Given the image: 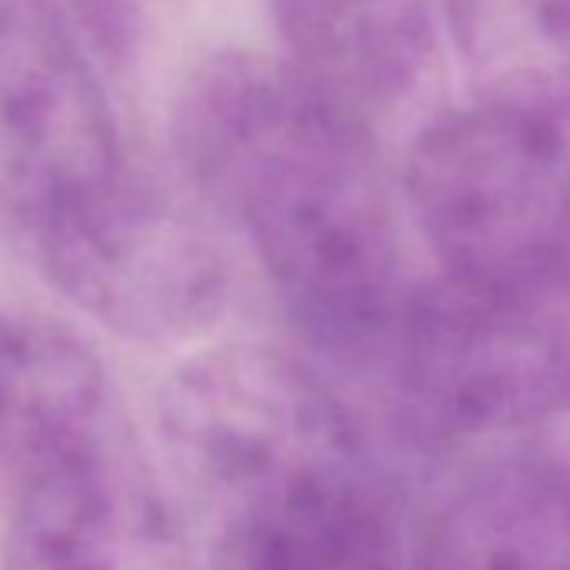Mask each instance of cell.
<instances>
[{
	"instance_id": "1",
	"label": "cell",
	"mask_w": 570,
	"mask_h": 570,
	"mask_svg": "<svg viewBox=\"0 0 570 570\" xmlns=\"http://www.w3.org/2000/svg\"><path fill=\"white\" fill-rule=\"evenodd\" d=\"M171 135L188 188L248 238L309 343L370 366L410 293L376 135L258 51L202 61Z\"/></svg>"
},
{
	"instance_id": "2",
	"label": "cell",
	"mask_w": 570,
	"mask_h": 570,
	"mask_svg": "<svg viewBox=\"0 0 570 570\" xmlns=\"http://www.w3.org/2000/svg\"><path fill=\"white\" fill-rule=\"evenodd\" d=\"M158 436L178 497L215 540L373 473L346 400L309 363L265 346L188 356L161 390Z\"/></svg>"
},
{
	"instance_id": "3",
	"label": "cell",
	"mask_w": 570,
	"mask_h": 570,
	"mask_svg": "<svg viewBox=\"0 0 570 570\" xmlns=\"http://www.w3.org/2000/svg\"><path fill=\"white\" fill-rule=\"evenodd\" d=\"M406 198L443 278L570 293V141L560 118L490 101L430 118L406 155Z\"/></svg>"
},
{
	"instance_id": "4",
	"label": "cell",
	"mask_w": 570,
	"mask_h": 570,
	"mask_svg": "<svg viewBox=\"0 0 570 570\" xmlns=\"http://www.w3.org/2000/svg\"><path fill=\"white\" fill-rule=\"evenodd\" d=\"M370 370L423 443L533 426L570 410V293L410 285Z\"/></svg>"
},
{
	"instance_id": "5",
	"label": "cell",
	"mask_w": 570,
	"mask_h": 570,
	"mask_svg": "<svg viewBox=\"0 0 570 570\" xmlns=\"http://www.w3.org/2000/svg\"><path fill=\"white\" fill-rule=\"evenodd\" d=\"M55 289L135 343L208 333L228 303V262L212 232L125 161L31 238Z\"/></svg>"
},
{
	"instance_id": "6",
	"label": "cell",
	"mask_w": 570,
	"mask_h": 570,
	"mask_svg": "<svg viewBox=\"0 0 570 570\" xmlns=\"http://www.w3.org/2000/svg\"><path fill=\"white\" fill-rule=\"evenodd\" d=\"M4 570H198L175 497L128 426L14 473Z\"/></svg>"
},
{
	"instance_id": "7",
	"label": "cell",
	"mask_w": 570,
	"mask_h": 570,
	"mask_svg": "<svg viewBox=\"0 0 570 570\" xmlns=\"http://www.w3.org/2000/svg\"><path fill=\"white\" fill-rule=\"evenodd\" d=\"M125 161L105 78L18 8L0 18V222L31 238Z\"/></svg>"
},
{
	"instance_id": "8",
	"label": "cell",
	"mask_w": 570,
	"mask_h": 570,
	"mask_svg": "<svg viewBox=\"0 0 570 570\" xmlns=\"http://www.w3.org/2000/svg\"><path fill=\"white\" fill-rule=\"evenodd\" d=\"M272 18L285 58L373 135L436 68V0H272Z\"/></svg>"
},
{
	"instance_id": "9",
	"label": "cell",
	"mask_w": 570,
	"mask_h": 570,
	"mask_svg": "<svg viewBox=\"0 0 570 570\" xmlns=\"http://www.w3.org/2000/svg\"><path fill=\"white\" fill-rule=\"evenodd\" d=\"M125 426L98 353L48 313L0 306V463L21 473Z\"/></svg>"
},
{
	"instance_id": "10",
	"label": "cell",
	"mask_w": 570,
	"mask_h": 570,
	"mask_svg": "<svg viewBox=\"0 0 570 570\" xmlns=\"http://www.w3.org/2000/svg\"><path fill=\"white\" fill-rule=\"evenodd\" d=\"M423 570H570V466L507 460L433 517Z\"/></svg>"
},
{
	"instance_id": "11",
	"label": "cell",
	"mask_w": 570,
	"mask_h": 570,
	"mask_svg": "<svg viewBox=\"0 0 570 570\" xmlns=\"http://www.w3.org/2000/svg\"><path fill=\"white\" fill-rule=\"evenodd\" d=\"M473 101L570 111V0H436Z\"/></svg>"
},
{
	"instance_id": "12",
	"label": "cell",
	"mask_w": 570,
	"mask_h": 570,
	"mask_svg": "<svg viewBox=\"0 0 570 570\" xmlns=\"http://www.w3.org/2000/svg\"><path fill=\"white\" fill-rule=\"evenodd\" d=\"M228 570H396L376 476L285 503L218 540Z\"/></svg>"
},
{
	"instance_id": "13",
	"label": "cell",
	"mask_w": 570,
	"mask_h": 570,
	"mask_svg": "<svg viewBox=\"0 0 570 570\" xmlns=\"http://www.w3.org/2000/svg\"><path fill=\"white\" fill-rule=\"evenodd\" d=\"M14 8L101 78H121L161 48L181 0H14Z\"/></svg>"
},
{
	"instance_id": "14",
	"label": "cell",
	"mask_w": 570,
	"mask_h": 570,
	"mask_svg": "<svg viewBox=\"0 0 570 570\" xmlns=\"http://www.w3.org/2000/svg\"><path fill=\"white\" fill-rule=\"evenodd\" d=\"M11 11H14V0H0V18L11 14Z\"/></svg>"
}]
</instances>
